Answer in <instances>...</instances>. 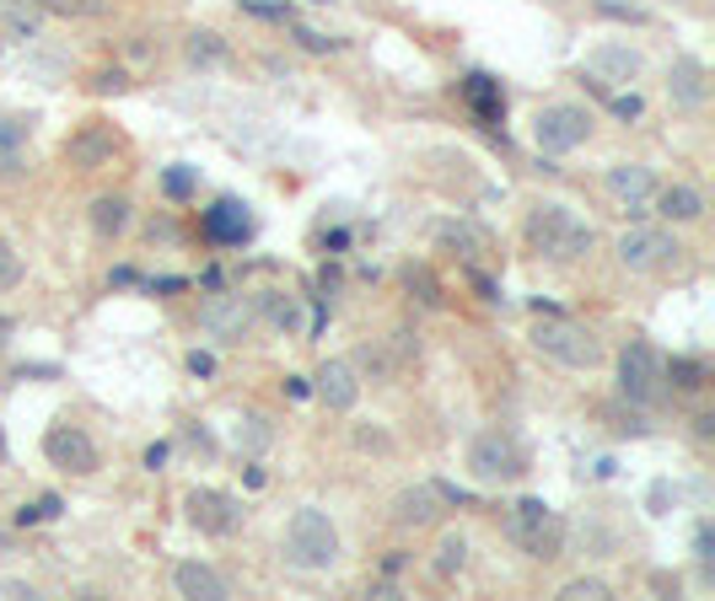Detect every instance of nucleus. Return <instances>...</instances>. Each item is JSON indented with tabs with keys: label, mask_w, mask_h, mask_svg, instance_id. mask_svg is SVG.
Segmentation results:
<instances>
[{
	"label": "nucleus",
	"mask_w": 715,
	"mask_h": 601,
	"mask_svg": "<svg viewBox=\"0 0 715 601\" xmlns=\"http://www.w3.org/2000/svg\"><path fill=\"white\" fill-rule=\"evenodd\" d=\"M286 398H312V382H307V376H286Z\"/></svg>",
	"instance_id": "ea45409f"
},
{
	"label": "nucleus",
	"mask_w": 715,
	"mask_h": 601,
	"mask_svg": "<svg viewBox=\"0 0 715 601\" xmlns=\"http://www.w3.org/2000/svg\"><path fill=\"white\" fill-rule=\"evenodd\" d=\"M463 97H468V108L479 114V124H484V129H501V119H505V92H501V81L484 76V71H473V76L463 81Z\"/></svg>",
	"instance_id": "aec40b11"
},
{
	"label": "nucleus",
	"mask_w": 715,
	"mask_h": 601,
	"mask_svg": "<svg viewBox=\"0 0 715 601\" xmlns=\"http://www.w3.org/2000/svg\"><path fill=\"white\" fill-rule=\"evenodd\" d=\"M694 436H700V441H711V436H715V414H700V419H694Z\"/></svg>",
	"instance_id": "c03bdc74"
},
{
	"label": "nucleus",
	"mask_w": 715,
	"mask_h": 601,
	"mask_svg": "<svg viewBox=\"0 0 715 601\" xmlns=\"http://www.w3.org/2000/svg\"><path fill=\"white\" fill-rule=\"evenodd\" d=\"M43 457L54 462V468H65V473H97V441L86 436L82 425H54L49 436H43Z\"/></svg>",
	"instance_id": "9b49d317"
},
{
	"label": "nucleus",
	"mask_w": 715,
	"mask_h": 601,
	"mask_svg": "<svg viewBox=\"0 0 715 601\" xmlns=\"http://www.w3.org/2000/svg\"><path fill=\"white\" fill-rule=\"evenodd\" d=\"M608 194L625 204L630 215H645L651 194H657V172L640 167V161H619V167H608Z\"/></svg>",
	"instance_id": "f8f14e48"
},
{
	"label": "nucleus",
	"mask_w": 715,
	"mask_h": 601,
	"mask_svg": "<svg viewBox=\"0 0 715 601\" xmlns=\"http://www.w3.org/2000/svg\"><path fill=\"white\" fill-rule=\"evenodd\" d=\"M436 242H441V247H452L468 269H479V264L495 253L490 232H484V226H473V221H441V226H436Z\"/></svg>",
	"instance_id": "a211bd4d"
},
{
	"label": "nucleus",
	"mask_w": 715,
	"mask_h": 601,
	"mask_svg": "<svg viewBox=\"0 0 715 601\" xmlns=\"http://www.w3.org/2000/svg\"><path fill=\"white\" fill-rule=\"evenodd\" d=\"M264 312H269V322H275V328H296V301L269 296V301H264Z\"/></svg>",
	"instance_id": "f704fd0d"
},
{
	"label": "nucleus",
	"mask_w": 715,
	"mask_h": 601,
	"mask_svg": "<svg viewBox=\"0 0 715 601\" xmlns=\"http://www.w3.org/2000/svg\"><path fill=\"white\" fill-rule=\"evenodd\" d=\"M587 76L591 86H625V81L640 76V54H634L630 43H602V49H591L587 54Z\"/></svg>",
	"instance_id": "4468645a"
},
{
	"label": "nucleus",
	"mask_w": 715,
	"mask_h": 601,
	"mask_svg": "<svg viewBox=\"0 0 715 601\" xmlns=\"http://www.w3.org/2000/svg\"><path fill=\"white\" fill-rule=\"evenodd\" d=\"M505 537L538 564H554L559 554H565V522H559V511L544 505L538 494H527V500L511 505V516H505Z\"/></svg>",
	"instance_id": "20e7f679"
},
{
	"label": "nucleus",
	"mask_w": 715,
	"mask_h": 601,
	"mask_svg": "<svg viewBox=\"0 0 715 601\" xmlns=\"http://www.w3.org/2000/svg\"><path fill=\"white\" fill-rule=\"evenodd\" d=\"M522 237H527V247L544 264H576V258H587L591 247H597V232L576 210H565V204H533Z\"/></svg>",
	"instance_id": "f257e3e1"
},
{
	"label": "nucleus",
	"mask_w": 715,
	"mask_h": 601,
	"mask_svg": "<svg viewBox=\"0 0 715 601\" xmlns=\"http://www.w3.org/2000/svg\"><path fill=\"white\" fill-rule=\"evenodd\" d=\"M409 285H420V301H425V307H436V301H441V296H436V280H430L425 269H409Z\"/></svg>",
	"instance_id": "e433bc0d"
},
{
	"label": "nucleus",
	"mask_w": 715,
	"mask_h": 601,
	"mask_svg": "<svg viewBox=\"0 0 715 601\" xmlns=\"http://www.w3.org/2000/svg\"><path fill=\"white\" fill-rule=\"evenodd\" d=\"M39 6L33 0H0V33H11V39H33L39 33Z\"/></svg>",
	"instance_id": "a878e982"
},
{
	"label": "nucleus",
	"mask_w": 715,
	"mask_h": 601,
	"mask_svg": "<svg viewBox=\"0 0 715 601\" xmlns=\"http://www.w3.org/2000/svg\"><path fill=\"white\" fill-rule=\"evenodd\" d=\"M608 108H613V119H640V114H645L640 92H619V97H608Z\"/></svg>",
	"instance_id": "473e14b6"
},
{
	"label": "nucleus",
	"mask_w": 715,
	"mask_h": 601,
	"mask_svg": "<svg viewBox=\"0 0 715 601\" xmlns=\"http://www.w3.org/2000/svg\"><path fill=\"white\" fill-rule=\"evenodd\" d=\"M613 253H619V264H625L630 275H651V269H668L683 247H677L673 232H662V226H630Z\"/></svg>",
	"instance_id": "6e6552de"
},
{
	"label": "nucleus",
	"mask_w": 715,
	"mask_h": 601,
	"mask_svg": "<svg viewBox=\"0 0 715 601\" xmlns=\"http://www.w3.org/2000/svg\"><path fill=\"white\" fill-rule=\"evenodd\" d=\"M613 591L602 586V580H570L565 591H559V601H608Z\"/></svg>",
	"instance_id": "7c9ffc66"
},
{
	"label": "nucleus",
	"mask_w": 715,
	"mask_h": 601,
	"mask_svg": "<svg viewBox=\"0 0 715 601\" xmlns=\"http://www.w3.org/2000/svg\"><path fill=\"white\" fill-rule=\"evenodd\" d=\"M662 393H668V382H662V355H657L645 339L625 344V355H619V398L634 403V408H651V403H662Z\"/></svg>",
	"instance_id": "39448f33"
},
{
	"label": "nucleus",
	"mask_w": 715,
	"mask_h": 601,
	"mask_svg": "<svg viewBox=\"0 0 715 601\" xmlns=\"http://www.w3.org/2000/svg\"><path fill=\"white\" fill-rule=\"evenodd\" d=\"M0 333H6V318H0Z\"/></svg>",
	"instance_id": "de8ad7c7"
},
{
	"label": "nucleus",
	"mask_w": 715,
	"mask_h": 601,
	"mask_svg": "<svg viewBox=\"0 0 715 601\" xmlns=\"http://www.w3.org/2000/svg\"><path fill=\"white\" fill-rule=\"evenodd\" d=\"M119 151H125V140L114 135V124H103V119L82 124V129L65 140V157H71V167H82V172H103V167H114Z\"/></svg>",
	"instance_id": "9d476101"
},
{
	"label": "nucleus",
	"mask_w": 715,
	"mask_h": 601,
	"mask_svg": "<svg viewBox=\"0 0 715 601\" xmlns=\"http://www.w3.org/2000/svg\"><path fill=\"white\" fill-rule=\"evenodd\" d=\"M129 221H135V215H129L125 194H103V200H92V232H97L103 242H119L129 232Z\"/></svg>",
	"instance_id": "4be33fe9"
},
{
	"label": "nucleus",
	"mask_w": 715,
	"mask_h": 601,
	"mask_svg": "<svg viewBox=\"0 0 715 601\" xmlns=\"http://www.w3.org/2000/svg\"><path fill=\"white\" fill-rule=\"evenodd\" d=\"M189 371H194V376H211V371H215V355L194 350V355H189Z\"/></svg>",
	"instance_id": "a19ab883"
},
{
	"label": "nucleus",
	"mask_w": 715,
	"mask_h": 601,
	"mask_svg": "<svg viewBox=\"0 0 715 601\" xmlns=\"http://www.w3.org/2000/svg\"><path fill=\"white\" fill-rule=\"evenodd\" d=\"M189 522L200 526L205 537H232L243 526V500L226 494V489H189Z\"/></svg>",
	"instance_id": "1a4fd4ad"
},
{
	"label": "nucleus",
	"mask_w": 715,
	"mask_h": 601,
	"mask_svg": "<svg viewBox=\"0 0 715 601\" xmlns=\"http://www.w3.org/2000/svg\"><path fill=\"white\" fill-rule=\"evenodd\" d=\"M694 554H700V564L711 569V526H700V537H694Z\"/></svg>",
	"instance_id": "37998d69"
},
{
	"label": "nucleus",
	"mask_w": 715,
	"mask_h": 601,
	"mask_svg": "<svg viewBox=\"0 0 715 601\" xmlns=\"http://www.w3.org/2000/svg\"><path fill=\"white\" fill-rule=\"evenodd\" d=\"M355 446H361V451H393V441H387L382 430H355Z\"/></svg>",
	"instance_id": "4c0bfd02"
},
{
	"label": "nucleus",
	"mask_w": 715,
	"mask_h": 601,
	"mask_svg": "<svg viewBox=\"0 0 715 601\" xmlns=\"http://www.w3.org/2000/svg\"><path fill=\"white\" fill-rule=\"evenodd\" d=\"M668 97H673V108H683V114H705V103H711L705 65L700 60H673L668 65Z\"/></svg>",
	"instance_id": "2eb2a0df"
},
{
	"label": "nucleus",
	"mask_w": 715,
	"mask_h": 601,
	"mask_svg": "<svg viewBox=\"0 0 715 601\" xmlns=\"http://www.w3.org/2000/svg\"><path fill=\"white\" fill-rule=\"evenodd\" d=\"M172 591L189 597V601H226L232 597V586L215 575L211 564H200V559H183L178 569H172Z\"/></svg>",
	"instance_id": "6ab92c4d"
},
{
	"label": "nucleus",
	"mask_w": 715,
	"mask_h": 601,
	"mask_svg": "<svg viewBox=\"0 0 715 601\" xmlns=\"http://www.w3.org/2000/svg\"><path fill=\"white\" fill-rule=\"evenodd\" d=\"M17 285H22V253L11 242H0V296L17 290Z\"/></svg>",
	"instance_id": "c756f323"
},
{
	"label": "nucleus",
	"mask_w": 715,
	"mask_h": 601,
	"mask_svg": "<svg viewBox=\"0 0 715 601\" xmlns=\"http://www.w3.org/2000/svg\"><path fill=\"white\" fill-rule=\"evenodd\" d=\"M441 505H447V500L436 494V483H415V489H404V494L393 500V526H404V532H409V526H415V532H420V526H436L441 522Z\"/></svg>",
	"instance_id": "dca6fc26"
},
{
	"label": "nucleus",
	"mask_w": 715,
	"mask_h": 601,
	"mask_svg": "<svg viewBox=\"0 0 715 601\" xmlns=\"http://www.w3.org/2000/svg\"><path fill=\"white\" fill-rule=\"evenodd\" d=\"M350 365H355V371H372L377 382H393V361H387L382 350H372V344H366V350H361V355H355Z\"/></svg>",
	"instance_id": "2f4dec72"
},
{
	"label": "nucleus",
	"mask_w": 715,
	"mask_h": 601,
	"mask_svg": "<svg viewBox=\"0 0 715 601\" xmlns=\"http://www.w3.org/2000/svg\"><path fill=\"white\" fill-rule=\"evenodd\" d=\"M200 232H205V242H215V247H237V242H248L253 221L237 200H215L211 210H205V221H200Z\"/></svg>",
	"instance_id": "f3484780"
},
{
	"label": "nucleus",
	"mask_w": 715,
	"mask_h": 601,
	"mask_svg": "<svg viewBox=\"0 0 715 601\" xmlns=\"http://www.w3.org/2000/svg\"><path fill=\"white\" fill-rule=\"evenodd\" d=\"M662 382L673 393H705L711 387V365L694 361V355H673V361H662Z\"/></svg>",
	"instance_id": "b1692460"
},
{
	"label": "nucleus",
	"mask_w": 715,
	"mask_h": 601,
	"mask_svg": "<svg viewBox=\"0 0 715 601\" xmlns=\"http://www.w3.org/2000/svg\"><path fill=\"white\" fill-rule=\"evenodd\" d=\"M33 6L49 17H97L103 11V0H33Z\"/></svg>",
	"instance_id": "c85d7f7f"
},
{
	"label": "nucleus",
	"mask_w": 715,
	"mask_h": 601,
	"mask_svg": "<svg viewBox=\"0 0 715 601\" xmlns=\"http://www.w3.org/2000/svg\"><path fill=\"white\" fill-rule=\"evenodd\" d=\"M286 564L301 569V575H323V569H334L339 559V532L334 522L318 511V505H301L291 522H286Z\"/></svg>",
	"instance_id": "7ed1b4c3"
},
{
	"label": "nucleus",
	"mask_w": 715,
	"mask_h": 601,
	"mask_svg": "<svg viewBox=\"0 0 715 601\" xmlns=\"http://www.w3.org/2000/svg\"><path fill=\"white\" fill-rule=\"evenodd\" d=\"M0 457H6V446H0Z\"/></svg>",
	"instance_id": "09e8293b"
},
{
	"label": "nucleus",
	"mask_w": 715,
	"mask_h": 601,
	"mask_svg": "<svg viewBox=\"0 0 715 601\" xmlns=\"http://www.w3.org/2000/svg\"><path fill=\"white\" fill-rule=\"evenodd\" d=\"M162 462H168V446L157 441V446H151V451H146V468H151V473H157V468H162Z\"/></svg>",
	"instance_id": "49530a36"
},
{
	"label": "nucleus",
	"mask_w": 715,
	"mask_h": 601,
	"mask_svg": "<svg viewBox=\"0 0 715 601\" xmlns=\"http://www.w3.org/2000/svg\"><path fill=\"white\" fill-rule=\"evenodd\" d=\"M468 473L479 483H516L527 473V457H522V446L511 441L505 430H484L468 446Z\"/></svg>",
	"instance_id": "423d86ee"
},
{
	"label": "nucleus",
	"mask_w": 715,
	"mask_h": 601,
	"mask_svg": "<svg viewBox=\"0 0 715 601\" xmlns=\"http://www.w3.org/2000/svg\"><path fill=\"white\" fill-rule=\"evenodd\" d=\"M533 350L544 355V361L565 365V371H597V365L608 361V350H602V339L591 333L587 322L565 318V312H554V307H544L538 318H533Z\"/></svg>",
	"instance_id": "f03ea898"
},
{
	"label": "nucleus",
	"mask_w": 715,
	"mask_h": 601,
	"mask_svg": "<svg viewBox=\"0 0 715 601\" xmlns=\"http://www.w3.org/2000/svg\"><path fill=\"white\" fill-rule=\"evenodd\" d=\"M200 322H205L211 333H221V339H243V333H248V307H243V296H226V301H211V307L200 312Z\"/></svg>",
	"instance_id": "5701e85b"
},
{
	"label": "nucleus",
	"mask_w": 715,
	"mask_h": 601,
	"mask_svg": "<svg viewBox=\"0 0 715 601\" xmlns=\"http://www.w3.org/2000/svg\"><path fill=\"white\" fill-rule=\"evenodd\" d=\"M22 146H28V124L0 119V172H22Z\"/></svg>",
	"instance_id": "cd10ccee"
},
{
	"label": "nucleus",
	"mask_w": 715,
	"mask_h": 601,
	"mask_svg": "<svg viewBox=\"0 0 715 601\" xmlns=\"http://www.w3.org/2000/svg\"><path fill=\"white\" fill-rule=\"evenodd\" d=\"M183 54H189V65H205V71H211V65H221V60H226V39H221V33H211V28H194V33H189V43H183Z\"/></svg>",
	"instance_id": "bb28decb"
},
{
	"label": "nucleus",
	"mask_w": 715,
	"mask_h": 601,
	"mask_svg": "<svg viewBox=\"0 0 715 601\" xmlns=\"http://www.w3.org/2000/svg\"><path fill=\"white\" fill-rule=\"evenodd\" d=\"M587 135H591V114L576 108V103H548L533 119V140H538L544 157H565V151L587 146Z\"/></svg>",
	"instance_id": "0eeeda50"
},
{
	"label": "nucleus",
	"mask_w": 715,
	"mask_h": 601,
	"mask_svg": "<svg viewBox=\"0 0 715 601\" xmlns=\"http://www.w3.org/2000/svg\"><path fill=\"white\" fill-rule=\"evenodd\" d=\"M651 210L668 221V226H689V221H700L705 215V194L700 189H662V194H651Z\"/></svg>",
	"instance_id": "412c9836"
},
{
	"label": "nucleus",
	"mask_w": 715,
	"mask_h": 601,
	"mask_svg": "<svg viewBox=\"0 0 715 601\" xmlns=\"http://www.w3.org/2000/svg\"><path fill=\"white\" fill-rule=\"evenodd\" d=\"M463 564H468V537L463 532H441V537H436V559H430V569H436L441 580H458Z\"/></svg>",
	"instance_id": "393cba45"
},
{
	"label": "nucleus",
	"mask_w": 715,
	"mask_h": 601,
	"mask_svg": "<svg viewBox=\"0 0 715 601\" xmlns=\"http://www.w3.org/2000/svg\"><path fill=\"white\" fill-rule=\"evenodd\" d=\"M125 86H129V76L119 71V65H114V71H97V76H92V92H125Z\"/></svg>",
	"instance_id": "c9c22d12"
},
{
	"label": "nucleus",
	"mask_w": 715,
	"mask_h": 601,
	"mask_svg": "<svg viewBox=\"0 0 715 601\" xmlns=\"http://www.w3.org/2000/svg\"><path fill=\"white\" fill-rule=\"evenodd\" d=\"M151 290H162V296H172V290H189V280H178V275H168V280H151Z\"/></svg>",
	"instance_id": "a18cd8bd"
},
{
	"label": "nucleus",
	"mask_w": 715,
	"mask_h": 601,
	"mask_svg": "<svg viewBox=\"0 0 715 601\" xmlns=\"http://www.w3.org/2000/svg\"><path fill=\"white\" fill-rule=\"evenodd\" d=\"M473 290H479L484 301H501V290H495V280H490L484 269H473Z\"/></svg>",
	"instance_id": "58836bf2"
},
{
	"label": "nucleus",
	"mask_w": 715,
	"mask_h": 601,
	"mask_svg": "<svg viewBox=\"0 0 715 601\" xmlns=\"http://www.w3.org/2000/svg\"><path fill=\"white\" fill-rule=\"evenodd\" d=\"M312 393L329 403L334 414H350L361 403V371L350 361H323V371L312 376Z\"/></svg>",
	"instance_id": "ddd939ff"
},
{
	"label": "nucleus",
	"mask_w": 715,
	"mask_h": 601,
	"mask_svg": "<svg viewBox=\"0 0 715 601\" xmlns=\"http://www.w3.org/2000/svg\"><path fill=\"white\" fill-rule=\"evenodd\" d=\"M162 189H168L172 200H189V194H194V172H183V167H172L168 178H162Z\"/></svg>",
	"instance_id": "72a5a7b5"
},
{
	"label": "nucleus",
	"mask_w": 715,
	"mask_h": 601,
	"mask_svg": "<svg viewBox=\"0 0 715 601\" xmlns=\"http://www.w3.org/2000/svg\"><path fill=\"white\" fill-rule=\"evenodd\" d=\"M296 39L307 43V49H318V54H323V49H334V39H323V33H312V28H301Z\"/></svg>",
	"instance_id": "79ce46f5"
}]
</instances>
